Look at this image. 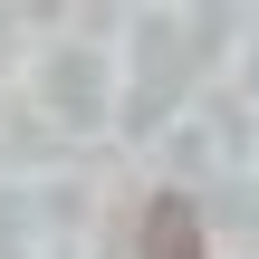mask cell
I'll return each instance as SVG.
<instances>
[{"instance_id":"6da1fadb","label":"cell","mask_w":259,"mask_h":259,"mask_svg":"<svg viewBox=\"0 0 259 259\" xmlns=\"http://www.w3.org/2000/svg\"><path fill=\"white\" fill-rule=\"evenodd\" d=\"M135 259H211V231L183 192H154L144 221H135Z\"/></svg>"}]
</instances>
